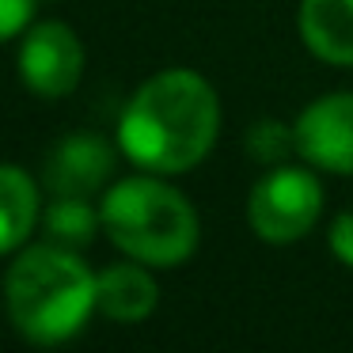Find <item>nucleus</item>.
Listing matches in <instances>:
<instances>
[{
    "label": "nucleus",
    "mask_w": 353,
    "mask_h": 353,
    "mask_svg": "<svg viewBox=\"0 0 353 353\" xmlns=\"http://www.w3.org/2000/svg\"><path fill=\"white\" fill-rule=\"evenodd\" d=\"M221 133V103L201 72L148 77L118 118V148L152 175H183L209 156Z\"/></svg>",
    "instance_id": "1"
},
{
    "label": "nucleus",
    "mask_w": 353,
    "mask_h": 353,
    "mask_svg": "<svg viewBox=\"0 0 353 353\" xmlns=\"http://www.w3.org/2000/svg\"><path fill=\"white\" fill-rule=\"evenodd\" d=\"M95 300V274L65 243L27 247L4 274L8 323L34 345H61L84 330Z\"/></svg>",
    "instance_id": "2"
},
{
    "label": "nucleus",
    "mask_w": 353,
    "mask_h": 353,
    "mask_svg": "<svg viewBox=\"0 0 353 353\" xmlns=\"http://www.w3.org/2000/svg\"><path fill=\"white\" fill-rule=\"evenodd\" d=\"M99 213L110 243L145 266L171 270L198 251V213L163 175L148 171L114 183Z\"/></svg>",
    "instance_id": "3"
},
{
    "label": "nucleus",
    "mask_w": 353,
    "mask_h": 353,
    "mask_svg": "<svg viewBox=\"0 0 353 353\" xmlns=\"http://www.w3.org/2000/svg\"><path fill=\"white\" fill-rule=\"evenodd\" d=\"M323 213V186L307 168L274 163V171L251 186L247 224L266 243H296L315 228Z\"/></svg>",
    "instance_id": "4"
},
{
    "label": "nucleus",
    "mask_w": 353,
    "mask_h": 353,
    "mask_svg": "<svg viewBox=\"0 0 353 353\" xmlns=\"http://www.w3.org/2000/svg\"><path fill=\"white\" fill-rule=\"evenodd\" d=\"M19 77L42 99H61L84 77V46L77 31L61 19H42L27 27V39L19 46Z\"/></svg>",
    "instance_id": "5"
},
{
    "label": "nucleus",
    "mask_w": 353,
    "mask_h": 353,
    "mask_svg": "<svg viewBox=\"0 0 353 353\" xmlns=\"http://www.w3.org/2000/svg\"><path fill=\"white\" fill-rule=\"evenodd\" d=\"M296 152L330 175H353V92H334L307 103L296 125Z\"/></svg>",
    "instance_id": "6"
},
{
    "label": "nucleus",
    "mask_w": 353,
    "mask_h": 353,
    "mask_svg": "<svg viewBox=\"0 0 353 353\" xmlns=\"http://www.w3.org/2000/svg\"><path fill=\"white\" fill-rule=\"evenodd\" d=\"M118 152L99 133H69L46 156L42 183L54 198H92L114 175Z\"/></svg>",
    "instance_id": "7"
},
{
    "label": "nucleus",
    "mask_w": 353,
    "mask_h": 353,
    "mask_svg": "<svg viewBox=\"0 0 353 353\" xmlns=\"http://www.w3.org/2000/svg\"><path fill=\"white\" fill-rule=\"evenodd\" d=\"M95 300H99V312L114 323H141L156 312V289L152 274L145 270V262H114L103 274H95Z\"/></svg>",
    "instance_id": "8"
},
{
    "label": "nucleus",
    "mask_w": 353,
    "mask_h": 353,
    "mask_svg": "<svg viewBox=\"0 0 353 353\" xmlns=\"http://www.w3.org/2000/svg\"><path fill=\"white\" fill-rule=\"evenodd\" d=\"M300 39L319 61L353 65V0H300Z\"/></svg>",
    "instance_id": "9"
},
{
    "label": "nucleus",
    "mask_w": 353,
    "mask_h": 353,
    "mask_svg": "<svg viewBox=\"0 0 353 353\" xmlns=\"http://www.w3.org/2000/svg\"><path fill=\"white\" fill-rule=\"evenodd\" d=\"M39 213V183L16 163H0V254L19 251L31 239Z\"/></svg>",
    "instance_id": "10"
},
{
    "label": "nucleus",
    "mask_w": 353,
    "mask_h": 353,
    "mask_svg": "<svg viewBox=\"0 0 353 353\" xmlns=\"http://www.w3.org/2000/svg\"><path fill=\"white\" fill-rule=\"evenodd\" d=\"M103 213L95 205H88V198H57L46 209V228L54 236V243L65 247H88L95 239Z\"/></svg>",
    "instance_id": "11"
},
{
    "label": "nucleus",
    "mask_w": 353,
    "mask_h": 353,
    "mask_svg": "<svg viewBox=\"0 0 353 353\" xmlns=\"http://www.w3.org/2000/svg\"><path fill=\"white\" fill-rule=\"evenodd\" d=\"M289 148H296V137L281 122L266 118V122L251 125V133H247V156H254L259 163H281Z\"/></svg>",
    "instance_id": "12"
},
{
    "label": "nucleus",
    "mask_w": 353,
    "mask_h": 353,
    "mask_svg": "<svg viewBox=\"0 0 353 353\" xmlns=\"http://www.w3.org/2000/svg\"><path fill=\"white\" fill-rule=\"evenodd\" d=\"M34 8H39V0H0V42L27 31L34 19Z\"/></svg>",
    "instance_id": "13"
},
{
    "label": "nucleus",
    "mask_w": 353,
    "mask_h": 353,
    "mask_svg": "<svg viewBox=\"0 0 353 353\" xmlns=\"http://www.w3.org/2000/svg\"><path fill=\"white\" fill-rule=\"evenodd\" d=\"M330 254H334L342 266H353V213H342L334 216V224H330Z\"/></svg>",
    "instance_id": "14"
}]
</instances>
